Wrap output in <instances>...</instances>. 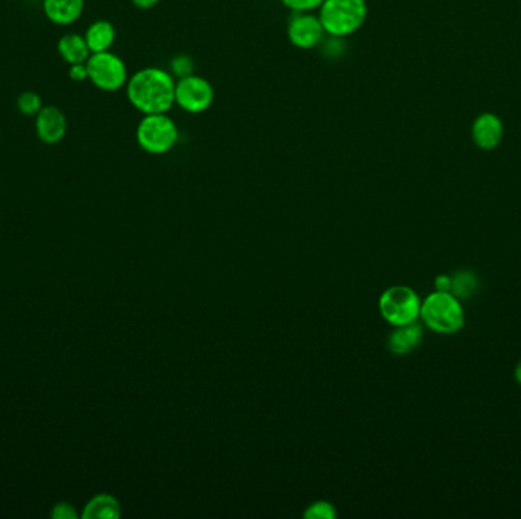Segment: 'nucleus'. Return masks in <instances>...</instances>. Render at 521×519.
<instances>
[{"mask_svg":"<svg viewBox=\"0 0 521 519\" xmlns=\"http://www.w3.org/2000/svg\"><path fill=\"white\" fill-rule=\"evenodd\" d=\"M130 104L142 114L168 113L175 105V78L168 70L144 67L127 81Z\"/></svg>","mask_w":521,"mask_h":519,"instance_id":"obj_1","label":"nucleus"},{"mask_svg":"<svg viewBox=\"0 0 521 519\" xmlns=\"http://www.w3.org/2000/svg\"><path fill=\"white\" fill-rule=\"evenodd\" d=\"M419 318L424 327L442 336H453L465 327V311L462 300L450 291L435 290L432 294H428L422 300Z\"/></svg>","mask_w":521,"mask_h":519,"instance_id":"obj_2","label":"nucleus"},{"mask_svg":"<svg viewBox=\"0 0 521 519\" xmlns=\"http://www.w3.org/2000/svg\"><path fill=\"white\" fill-rule=\"evenodd\" d=\"M368 13L366 0H325L319 8V19L327 35L346 39L362 30Z\"/></svg>","mask_w":521,"mask_h":519,"instance_id":"obj_3","label":"nucleus"},{"mask_svg":"<svg viewBox=\"0 0 521 519\" xmlns=\"http://www.w3.org/2000/svg\"><path fill=\"white\" fill-rule=\"evenodd\" d=\"M179 127L168 113L144 114L136 129V140L145 153L162 156L179 142Z\"/></svg>","mask_w":521,"mask_h":519,"instance_id":"obj_4","label":"nucleus"},{"mask_svg":"<svg viewBox=\"0 0 521 519\" xmlns=\"http://www.w3.org/2000/svg\"><path fill=\"white\" fill-rule=\"evenodd\" d=\"M421 303V297L413 288L393 285L378 299V311L389 325L402 327L419 320Z\"/></svg>","mask_w":521,"mask_h":519,"instance_id":"obj_5","label":"nucleus"},{"mask_svg":"<svg viewBox=\"0 0 521 519\" xmlns=\"http://www.w3.org/2000/svg\"><path fill=\"white\" fill-rule=\"evenodd\" d=\"M85 65H87L90 83L96 89L112 94L127 85L130 78L127 66L122 58L113 52L105 50V52L92 54L85 61Z\"/></svg>","mask_w":521,"mask_h":519,"instance_id":"obj_6","label":"nucleus"},{"mask_svg":"<svg viewBox=\"0 0 521 519\" xmlns=\"http://www.w3.org/2000/svg\"><path fill=\"white\" fill-rule=\"evenodd\" d=\"M215 101L214 85L200 75L175 79V104L188 113H203Z\"/></svg>","mask_w":521,"mask_h":519,"instance_id":"obj_7","label":"nucleus"},{"mask_svg":"<svg viewBox=\"0 0 521 519\" xmlns=\"http://www.w3.org/2000/svg\"><path fill=\"white\" fill-rule=\"evenodd\" d=\"M287 35L290 43L298 49H314L322 45L327 32L323 30L319 14L293 13L288 20Z\"/></svg>","mask_w":521,"mask_h":519,"instance_id":"obj_8","label":"nucleus"},{"mask_svg":"<svg viewBox=\"0 0 521 519\" xmlns=\"http://www.w3.org/2000/svg\"><path fill=\"white\" fill-rule=\"evenodd\" d=\"M503 136H505V125L496 113L485 112L474 119L472 125V138L477 148L483 149V151L499 148Z\"/></svg>","mask_w":521,"mask_h":519,"instance_id":"obj_9","label":"nucleus"},{"mask_svg":"<svg viewBox=\"0 0 521 519\" xmlns=\"http://www.w3.org/2000/svg\"><path fill=\"white\" fill-rule=\"evenodd\" d=\"M35 133L43 144H58L67 133L66 114L55 105L43 107L35 116Z\"/></svg>","mask_w":521,"mask_h":519,"instance_id":"obj_10","label":"nucleus"},{"mask_svg":"<svg viewBox=\"0 0 521 519\" xmlns=\"http://www.w3.org/2000/svg\"><path fill=\"white\" fill-rule=\"evenodd\" d=\"M424 336V325L413 322L395 327L388 338V349L393 355L402 356L417 351Z\"/></svg>","mask_w":521,"mask_h":519,"instance_id":"obj_11","label":"nucleus"},{"mask_svg":"<svg viewBox=\"0 0 521 519\" xmlns=\"http://www.w3.org/2000/svg\"><path fill=\"white\" fill-rule=\"evenodd\" d=\"M43 11L55 25H72L85 11V0H43Z\"/></svg>","mask_w":521,"mask_h":519,"instance_id":"obj_12","label":"nucleus"},{"mask_svg":"<svg viewBox=\"0 0 521 519\" xmlns=\"http://www.w3.org/2000/svg\"><path fill=\"white\" fill-rule=\"evenodd\" d=\"M85 39L92 54L105 52V50L112 49L113 46L116 30L109 20H96L85 31Z\"/></svg>","mask_w":521,"mask_h":519,"instance_id":"obj_13","label":"nucleus"},{"mask_svg":"<svg viewBox=\"0 0 521 519\" xmlns=\"http://www.w3.org/2000/svg\"><path fill=\"white\" fill-rule=\"evenodd\" d=\"M57 50H58L61 58L65 59L69 66L85 63L92 55L85 35L75 34V32L63 35L57 45Z\"/></svg>","mask_w":521,"mask_h":519,"instance_id":"obj_14","label":"nucleus"},{"mask_svg":"<svg viewBox=\"0 0 521 519\" xmlns=\"http://www.w3.org/2000/svg\"><path fill=\"white\" fill-rule=\"evenodd\" d=\"M81 516L85 519H118L121 516L120 501L113 495H94L85 506Z\"/></svg>","mask_w":521,"mask_h":519,"instance_id":"obj_15","label":"nucleus"},{"mask_svg":"<svg viewBox=\"0 0 521 519\" xmlns=\"http://www.w3.org/2000/svg\"><path fill=\"white\" fill-rule=\"evenodd\" d=\"M481 281L476 272L462 268L452 274V291L459 300H467L470 297L474 296L479 291Z\"/></svg>","mask_w":521,"mask_h":519,"instance_id":"obj_16","label":"nucleus"},{"mask_svg":"<svg viewBox=\"0 0 521 519\" xmlns=\"http://www.w3.org/2000/svg\"><path fill=\"white\" fill-rule=\"evenodd\" d=\"M43 109L41 96L35 92H23L17 98V110L25 116H37V113Z\"/></svg>","mask_w":521,"mask_h":519,"instance_id":"obj_17","label":"nucleus"},{"mask_svg":"<svg viewBox=\"0 0 521 519\" xmlns=\"http://www.w3.org/2000/svg\"><path fill=\"white\" fill-rule=\"evenodd\" d=\"M303 518L307 519H336L337 510L334 505L325 500L314 501L303 512Z\"/></svg>","mask_w":521,"mask_h":519,"instance_id":"obj_18","label":"nucleus"},{"mask_svg":"<svg viewBox=\"0 0 521 519\" xmlns=\"http://www.w3.org/2000/svg\"><path fill=\"white\" fill-rule=\"evenodd\" d=\"M194 69V59L191 58L189 55L180 54L171 59V70L169 72L175 79L184 78L188 75L195 74Z\"/></svg>","mask_w":521,"mask_h":519,"instance_id":"obj_19","label":"nucleus"},{"mask_svg":"<svg viewBox=\"0 0 521 519\" xmlns=\"http://www.w3.org/2000/svg\"><path fill=\"white\" fill-rule=\"evenodd\" d=\"M293 13H313L322 6L325 0H281Z\"/></svg>","mask_w":521,"mask_h":519,"instance_id":"obj_20","label":"nucleus"},{"mask_svg":"<svg viewBox=\"0 0 521 519\" xmlns=\"http://www.w3.org/2000/svg\"><path fill=\"white\" fill-rule=\"evenodd\" d=\"M52 518L55 519H76L78 518V514L75 512L74 506L69 505V503H58V505L54 506L52 509Z\"/></svg>","mask_w":521,"mask_h":519,"instance_id":"obj_21","label":"nucleus"},{"mask_svg":"<svg viewBox=\"0 0 521 519\" xmlns=\"http://www.w3.org/2000/svg\"><path fill=\"white\" fill-rule=\"evenodd\" d=\"M69 78L76 83L89 79V72H87V65L85 63H76V65L69 66Z\"/></svg>","mask_w":521,"mask_h":519,"instance_id":"obj_22","label":"nucleus"},{"mask_svg":"<svg viewBox=\"0 0 521 519\" xmlns=\"http://www.w3.org/2000/svg\"><path fill=\"white\" fill-rule=\"evenodd\" d=\"M435 290L436 291H452V276L439 274L435 279Z\"/></svg>","mask_w":521,"mask_h":519,"instance_id":"obj_23","label":"nucleus"},{"mask_svg":"<svg viewBox=\"0 0 521 519\" xmlns=\"http://www.w3.org/2000/svg\"><path fill=\"white\" fill-rule=\"evenodd\" d=\"M160 0H131V4H133L136 8H139V10H151L154 6L159 4Z\"/></svg>","mask_w":521,"mask_h":519,"instance_id":"obj_24","label":"nucleus"},{"mask_svg":"<svg viewBox=\"0 0 521 519\" xmlns=\"http://www.w3.org/2000/svg\"><path fill=\"white\" fill-rule=\"evenodd\" d=\"M514 378H516V382L521 387V358L517 362L516 369H514Z\"/></svg>","mask_w":521,"mask_h":519,"instance_id":"obj_25","label":"nucleus"}]
</instances>
